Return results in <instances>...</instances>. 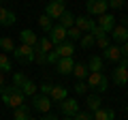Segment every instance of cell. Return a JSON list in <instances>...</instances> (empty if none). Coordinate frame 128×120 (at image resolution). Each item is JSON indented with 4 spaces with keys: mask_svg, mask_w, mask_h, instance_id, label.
Returning a JSON list of instances; mask_svg holds the SVG:
<instances>
[{
    "mask_svg": "<svg viewBox=\"0 0 128 120\" xmlns=\"http://www.w3.org/2000/svg\"><path fill=\"white\" fill-rule=\"evenodd\" d=\"M88 71H90V73H100L102 69H105V60L100 58V56H92L90 58V62H88Z\"/></svg>",
    "mask_w": 128,
    "mask_h": 120,
    "instance_id": "obj_17",
    "label": "cell"
},
{
    "mask_svg": "<svg viewBox=\"0 0 128 120\" xmlns=\"http://www.w3.org/2000/svg\"><path fill=\"white\" fill-rule=\"evenodd\" d=\"M66 11V2L64 0H51V2H47L45 7V15L51 19H60V15Z\"/></svg>",
    "mask_w": 128,
    "mask_h": 120,
    "instance_id": "obj_4",
    "label": "cell"
},
{
    "mask_svg": "<svg viewBox=\"0 0 128 120\" xmlns=\"http://www.w3.org/2000/svg\"><path fill=\"white\" fill-rule=\"evenodd\" d=\"M73 120H94V118H92L90 111H77V114L73 116Z\"/></svg>",
    "mask_w": 128,
    "mask_h": 120,
    "instance_id": "obj_35",
    "label": "cell"
},
{
    "mask_svg": "<svg viewBox=\"0 0 128 120\" xmlns=\"http://www.w3.org/2000/svg\"><path fill=\"white\" fill-rule=\"evenodd\" d=\"M58 24H60V26H64L66 30H68V28H73V26H75V15L70 13V11H64V13L60 15Z\"/></svg>",
    "mask_w": 128,
    "mask_h": 120,
    "instance_id": "obj_22",
    "label": "cell"
},
{
    "mask_svg": "<svg viewBox=\"0 0 128 120\" xmlns=\"http://www.w3.org/2000/svg\"><path fill=\"white\" fill-rule=\"evenodd\" d=\"M113 82L118 86H126L128 84V58H122L120 65L113 69Z\"/></svg>",
    "mask_w": 128,
    "mask_h": 120,
    "instance_id": "obj_3",
    "label": "cell"
},
{
    "mask_svg": "<svg viewBox=\"0 0 128 120\" xmlns=\"http://www.w3.org/2000/svg\"><path fill=\"white\" fill-rule=\"evenodd\" d=\"M96 26L109 34L111 30L115 28V15H111V13H102V15H98V22H96Z\"/></svg>",
    "mask_w": 128,
    "mask_h": 120,
    "instance_id": "obj_11",
    "label": "cell"
},
{
    "mask_svg": "<svg viewBox=\"0 0 128 120\" xmlns=\"http://www.w3.org/2000/svg\"><path fill=\"white\" fill-rule=\"evenodd\" d=\"M86 105H88V111H90V114H94L96 109H100V97H98V94H88Z\"/></svg>",
    "mask_w": 128,
    "mask_h": 120,
    "instance_id": "obj_21",
    "label": "cell"
},
{
    "mask_svg": "<svg viewBox=\"0 0 128 120\" xmlns=\"http://www.w3.org/2000/svg\"><path fill=\"white\" fill-rule=\"evenodd\" d=\"M88 86H90V88H94V90H96V92H107V88H109V82H107V75L105 73H102V71H100V73H88Z\"/></svg>",
    "mask_w": 128,
    "mask_h": 120,
    "instance_id": "obj_2",
    "label": "cell"
},
{
    "mask_svg": "<svg viewBox=\"0 0 128 120\" xmlns=\"http://www.w3.org/2000/svg\"><path fill=\"white\" fill-rule=\"evenodd\" d=\"M49 41L54 43V47L60 45V43H64L66 41V28L60 26V24H54V28L49 30Z\"/></svg>",
    "mask_w": 128,
    "mask_h": 120,
    "instance_id": "obj_10",
    "label": "cell"
},
{
    "mask_svg": "<svg viewBox=\"0 0 128 120\" xmlns=\"http://www.w3.org/2000/svg\"><path fill=\"white\" fill-rule=\"evenodd\" d=\"M34 47H36V49H41L43 54H49V51L54 49V43L49 41V37H41V39H38V43H36Z\"/></svg>",
    "mask_w": 128,
    "mask_h": 120,
    "instance_id": "obj_25",
    "label": "cell"
},
{
    "mask_svg": "<svg viewBox=\"0 0 128 120\" xmlns=\"http://www.w3.org/2000/svg\"><path fill=\"white\" fill-rule=\"evenodd\" d=\"M94 45H98L100 49H107V47L111 45V43H109V34H102V37H98V39H96V43H94Z\"/></svg>",
    "mask_w": 128,
    "mask_h": 120,
    "instance_id": "obj_32",
    "label": "cell"
},
{
    "mask_svg": "<svg viewBox=\"0 0 128 120\" xmlns=\"http://www.w3.org/2000/svg\"><path fill=\"white\" fill-rule=\"evenodd\" d=\"M28 120H38V118H32V116H30V118H28Z\"/></svg>",
    "mask_w": 128,
    "mask_h": 120,
    "instance_id": "obj_45",
    "label": "cell"
},
{
    "mask_svg": "<svg viewBox=\"0 0 128 120\" xmlns=\"http://www.w3.org/2000/svg\"><path fill=\"white\" fill-rule=\"evenodd\" d=\"M15 13L11 9H4V7L0 5V26H13L15 24Z\"/></svg>",
    "mask_w": 128,
    "mask_h": 120,
    "instance_id": "obj_16",
    "label": "cell"
},
{
    "mask_svg": "<svg viewBox=\"0 0 128 120\" xmlns=\"http://www.w3.org/2000/svg\"><path fill=\"white\" fill-rule=\"evenodd\" d=\"M41 120H58V118H56V116H51V114H45Z\"/></svg>",
    "mask_w": 128,
    "mask_h": 120,
    "instance_id": "obj_42",
    "label": "cell"
},
{
    "mask_svg": "<svg viewBox=\"0 0 128 120\" xmlns=\"http://www.w3.org/2000/svg\"><path fill=\"white\" fill-rule=\"evenodd\" d=\"M0 97H2V101H4V105L13 107V109H17V107H22L24 103H26V97H24V92L19 90L17 86H4V90L0 92Z\"/></svg>",
    "mask_w": 128,
    "mask_h": 120,
    "instance_id": "obj_1",
    "label": "cell"
},
{
    "mask_svg": "<svg viewBox=\"0 0 128 120\" xmlns=\"http://www.w3.org/2000/svg\"><path fill=\"white\" fill-rule=\"evenodd\" d=\"M120 51H122V58H128V41L120 45Z\"/></svg>",
    "mask_w": 128,
    "mask_h": 120,
    "instance_id": "obj_40",
    "label": "cell"
},
{
    "mask_svg": "<svg viewBox=\"0 0 128 120\" xmlns=\"http://www.w3.org/2000/svg\"><path fill=\"white\" fill-rule=\"evenodd\" d=\"M13 118H15V120H28V118H30V107L24 103L22 107L13 109Z\"/></svg>",
    "mask_w": 128,
    "mask_h": 120,
    "instance_id": "obj_26",
    "label": "cell"
},
{
    "mask_svg": "<svg viewBox=\"0 0 128 120\" xmlns=\"http://www.w3.org/2000/svg\"><path fill=\"white\" fill-rule=\"evenodd\" d=\"M51 88H54V84H49V82L41 84V94H47V97H49V92H51Z\"/></svg>",
    "mask_w": 128,
    "mask_h": 120,
    "instance_id": "obj_39",
    "label": "cell"
},
{
    "mask_svg": "<svg viewBox=\"0 0 128 120\" xmlns=\"http://www.w3.org/2000/svg\"><path fill=\"white\" fill-rule=\"evenodd\" d=\"M32 107H34V109L36 111H41V114H47V111L51 109V99L47 97V94H34V97H32Z\"/></svg>",
    "mask_w": 128,
    "mask_h": 120,
    "instance_id": "obj_8",
    "label": "cell"
},
{
    "mask_svg": "<svg viewBox=\"0 0 128 120\" xmlns=\"http://www.w3.org/2000/svg\"><path fill=\"white\" fill-rule=\"evenodd\" d=\"M79 43H81V47H83V49H90V47H92V45L96 43V39L92 37V34H83V37H81V41H79Z\"/></svg>",
    "mask_w": 128,
    "mask_h": 120,
    "instance_id": "obj_31",
    "label": "cell"
},
{
    "mask_svg": "<svg viewBox=\"0 0 128 120\" xmlns=\"http://www.w3.org/2000/svg\"><path fill=\"white\" fill-rule=\"evenodd\" d=\"M58 60H60V56L56 54V49H51L49 54H47V65H56Z\"/></svg>",
    "mask_w": 128,
    "mask_h": 120,
    "instance_id": "obj_37",
    "label": "cell"
},
{
    "mask_svg": "<svg viewBox=\"0 0 128 120\" xmlns=\"http://www.w3.org/2000/svg\"><path fill=\"white\" fill-rule=\"evenodd\" d=\"M92 118H94V120H113L115 118V111L111 109V107H107V109L100 107V109H96L94 114H92Z\"/></svg>",
    "mask_w": 128,
    "mask_h": 120,
    "instance_id": "obj_20",
    "label": "cell"
},
{
    "mask_svg": "<svg viewBox=\"0 0 128 120\" xmlns=\"http://www.w3.org/2000/svg\"><path fill=\"white\" fill-rule=\"evenodd\" d=\"M0 49H2V54H13V49H15V43H13V39L11 37H2L0 39Z\"/></svg>",
    "mask_w": 128,
    "mask_h": 120,
    "instance_id": "obj_27",
    "label": "cell"
},
{
    "mask_svg": "<svg viewBox=\"0 0 128 120\" xmlns=\"http://www.w3.org/2000/svg\"><path fill=\"white\" fill-rule=\"evenodd\" d=\"M19 39H22L24 45H30V47H34L38 43V37L32 32V30H22V32H19Z\"/></svg>",
    "mask_w": 128,
    "mask_h": 120,
    "instance_id": "obj_19",
    "label": "cell"
},
{
    "mask_svg": "<svg viewBox=\"0 0 128 120\" xmlns=\"http://www.w3.org/2000/svg\"><path fill=\"white\" fill-rule=\"evenodd\" d=\"M13 56L19 60V62H34V47L19 43V45L13 49Z\"/></svg>",
    "mask_w": 128,
    "mask_h": 120,
    "instance_id": "obj_5",
    "label": "cell"
},
{
    "mask_svg": "<svg viewBox=\"0 0 128 120\" xmlns=\"http://www.w3.org/2000/svg\"><path fill=\"white\" fill-rule=\"evenodd\" d=\"M86 9H88V15H102L107 13L109 5H107V0H86Z\"/></svg>",
    "mask_w": 128,
    "mask_h": 120,
    "instance_id": "obj_6",
    "label": "cell"
},
{
    "mask_svg": "<svg viewBox=\"0 0 128 120\" xmlns=\"http://www.w3.org/2000/svg\"><path fill=\"white\" fill-rule=\"evenodd\" d=\"M122 24H124V26L128 28V17H124V22H122Z\"/></svg>",
    "mask_w": 128,
    "mask_h": 120,
    "instance_id": "obj_43",
    "label": "cell"
},
{
    "mask_svg": "<svg viewBox=\"0 0 128 120\" xmlns=\"http://www.w3.org/2000/svg\"><path fill=\"white\" fill-rule=\"evenodd\" d=\"M60 111H62L64 116H70V118H73L75 114H77L79 111V101L77 99H64V101H60Z\"/></svg>",
    "mask_w": 128,
    "mask_h": 120,
    "instance_id": "obj_9",
    "label": "cell"
},
{
    "mask_svg": "<svg viewBox=\"0 0 128 120\" xmlns=\"http://www.w3.org/2000/svg\"><path fill=\"white\" fill-rule=\"evenodd\" d=\"M124 2L126 0H107V5H109V9H122Z\"/></svg>",
    "mask_w": 128,
    "mask_h": 120,
    "instance_id": "obj_38",
    "label": "cell"
},
{
    "mask_svg": "<svg viewBox=\"0 0 128 120\" xmlns=\"http://www.w3.org/2000/svg\"><path fill=\"white\" fill-rule=\"evenodd\" d=\"M75 92H77V94H86V92H88V84H86V79H79V82L75 84Z\"/></svg>",
    "mask_w": 128,
    "mask_h": 120,
    "instance_id": "obj_34",
    "label": "cell"
},
{
    "mask_svg": "<svg viewBox=\"0 0 128 120\" xmlns=\"http://www.w3.org/2000/svg\"><path fill=\"white\" fill-rule=\"evenodd\" d=\"M24 82H26V75H24V73H15V75H13V86L19 88Z\"/></svg>",
    "mask_w": 128,
    "mask_h": 120,
    "instance_id": "obj_36",
    "label": "cell"
},
{
    "mask_svg": "<svg viewBox=\"0 0 128 120\" xmlns=\"http://www.w3.org/2000/svg\"><path fill=\"white\" fill-rule=\"evenodd\" d=\"M19 90L24 92V97H34V94H36V84L32 82V79H26V82L19 86Z\"/></svg>",
    "mask_w": 128,
    "mask_h": 120,
    "instance_id": "obj_23",
    "label": "cell"
},
{
    "mask_svg": "<svg viewBox=\"0 0 128 120\" xmlns=\"http://www.w3.org/2000/svg\"><path fill=\"white\" fill-rule=\"evenodd\" d=\"M2 90H4V73L0 71V92H2Z\"/></svg>",
    "mask_w": 128,
    "mask_h": 120,
    "instance_id": "obj_41",
    "label": "cell"
},
{
    "mask_svg": "<svg viewBox=\"0 0 128 120\" xmlns=\"http://www.w3.org/2000/svg\"><path fill=\"white\" fill-rule=\"evenodd\" d=\"M88 67H86V62H75V67H73V75L77 77V82L79 79H86L88 77Z\"/></svg>",
    "mask_w": 128,
    "mask_h": 120,
    "instance_id": "obj_24",
    "label": "cell"
},
{
    "mask_svg": "<svg viewBox=\"0 0 128 120\" xmlns=\"http://www.w3.org/2000/svg\"><path fill=\"white\" fill-rule=\"evenodd\" d=\"M81 37H83V32L79 30L77 26H73V28H68V30H66V39H70V43L81 41Z\"/></svg>",
    "mask_w": 128,
    "mask_h": 120,
    "instance_id": "obj_29",
    "label": "cell"
},
{
    "mask_svg": "<svg viewBox=\"0 0 128 120\" xmlns=\"http://www.w3.org/2000/svg\"><path fill=\"white\" fill-rule=\"evenodd\" d=\"M56 54H58L60 58H73L75 45H73V43H68V41H64V43H60V45H56Z\"/></svg>",
    "mask_w": 128,
    "mask_h": 120,
    "instance_id": "obj_15",
    "label": "cell"
},
{
    "mask_svg": "<svg viewBox=\"0 0 128 120\" xmlns=\"http://www.w3.org/2000/svg\"><path fill=\"white\" fill-rule=\"evenodd\" d=\"M75 26H77L83 34H90L96 28V22L90 17V15H75Z\"/></svg>",
    "mask_w": 128,
    "mask_h": 120,
    "instance_id": "obj_7",
    "label": "cell"
},
{
    "mask_svg": "<svg viewBox=\"0 0 128 120\" xmlns=\"http://www.w3.org/2000/svg\"><path fill=\"white\" fill-rule=\"evenodd\" d=\"M102 60H107V62H120L122 60V51H120L118 45H109L107 49H102Z\"/></svg>",
    "mask_w": 128,
    "mask_h": 120,
    "instance_id": "obj_12",
    "label": "cell"
},
{
    "mask_svg": "<svg viewBox=\"0 0 128 120\" xmlns=\"http://www.w3.org/2000/svg\"><path fill=\"white\" fill-rule=\"evenodd\" d=\"M0 71L2 73H9L11 71V58L6 54H2V51H0Z\"/></svg>",
    "mask_w": 128,
    "mask_h": 120,
    "instance_id": "obj_30",
    "label": "cell"
},
{
    "mask_svg": "<svg viewBox=\"0 0 128 120\" xmlns=\"http://www.w3.org/2000/svg\"><path fill=\"white\" fill-rule=\"evenodd\" d=\"M34 62H38V65H47V54H43L41 49L34 47Z\"/></svg>",
    "mask_w": 128,
    "mask_h": 120,
    "instance_id": "obj_33",
    "label": "cell"
},
{
    "mask_svg": "<svg viewBox=\"0 0 128 120\" xmlns=\"http://www.w3.org/2000/svg\"><path fill=\"white\" fill-rule=\"evenodd\" d=\"M66 97H68V90H66L64 86H54V88H51V92H49V99H51V101H56V103L64 101Z\"/></svg>",
    "mask_w": 128,
    "mask_h": 120,
    "instance_id": "obj_18",
    "label": "cell"
},
{
    "mask_svg": "<svg viewBox=\"0 0 128 120\" xmlns=\"http://www.w3.org/2000/svg\"><path fill=\"white\" fill-rule=\"evenodd\" d=\"M60 120H73V118H70V116H64V118H60Z\"/></svg>",
    "mask_w": 128,
    "mask_h": 120,
    "instance_id": "obj_44",
    "label": "cell"
},
{
    "mask_svg": "<svg viewBox=\"0 0 128 120\" xmlns=\"http://www.w3.org/2000/svg\"><path fill=\"white\" fill-rule=\"evenodd\" d=\"M73 67H75L73 58H60L58 62H56V69H58L60 75H68V73H73Z\"/></svg>",
    "mask_w": 128,
    "mask_h": 120,
    "instance_id": "obj_14",
    "label": "cell"
},
{
    "mask_svg": "<svg viewBox=\"0 0 128 120\" xmlns=\"http://www.w3.org/2000/svg\"><path fill=\"white\" fill-rule=\"evenodd\" d=\"M126 111H128V105H126Z\"/></svg>",
    "mask_w": 128,
    "mask_h": 120,
    "instance_id": "obj_46",
    "label": "cell"
},
{
    "mask_svg": "<svg viewBox=\"0 0 128 120\" xmlns=\"http://www.w3.org/2000/svg\"><path fill=\"white\" fill-rule=\"evenodd\" d=\"M38 26H41V30L49 32L51 28H54V19H51V17H47V15L43 13V15H38Z\"/></svg>",
    "mask_w": 128,
    "mask_h": 120,
    "instance_id": "obj_28",
    "label": "cell"
},
{
    "mask_svg": "<svg viewBox=\"0 0 128 120\" xmlns=\"http://www.w3.org/2000/svg\"><path fill=\"white\" fill-rule=\"evenodd\" d=\"M109 34L113 37V41H118V43H126L128 41V28L124 26V24H120V26L115 24V28L111 30Z\"/></svg>",
    "mask_w": 128,
    "mask_h": 120,
    "instance_id": "obj_13",
    "label": "cell"
}]
</instances>
